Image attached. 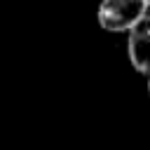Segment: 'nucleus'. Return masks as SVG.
<instances>
[{
	"instance_id": "f257e3e1",
	"label": "nucleus",
	"mask_w": 150,
	"mask_h": 150,
	"mask_svg": "<svg viewBox=\"0 0 150 150\" xmlns=\"http://www.w3.org/2000/svg\"><path fill=\"white\" fill-rule=\"evenodd\" d=\"M148 14L145 0H103L98 5L96 19L103 30L110 33H129L141 19Z\"/></svg>"
},
{
	"instance_id": "f03ea898",
	"label": "nucleus",
	"mask_w": 150,
	"mask_h": 150,
	"mask_svg": "<svg viewBox=\"0 0 150 150\" xmlns=\"http://www.w3.org/2000/svg\"><path fill=\"white\" fill-rule=\"evenodd\" d=\"M127 54L131 66L141 73L150 77V16L141 19L131 30H129V40H127Z\"/></svg>"
},
{
	"instance_id": "7ed1b4c3",
	"label": "nucleus",
	"mask_w": 150,
	"mask_h": 150,
	"mask_svg": "<svg viewBox=\"0 0 150 150\" xmlns=\"http://www.w3.org/2000/svg\"><path fill=\"white\" fill-rule=\"evenodd\" d=\"M148 94H150V77H148Z\"/></svg>"
},
{
	"instance_id": "20e7f679",
	"label": "nucleus",
	"mask_w": 150,
	"mask_h": 150,
	"mask_svg": "<svg viewBox=\"0 0 150 150\" xmlns=\"http://www.w3.org/2000/svg\"><path fill=\"white\" fill-rule=\"evenodd\" d=\"M145 16H150V5H148V14H145Z\"/></svg>"
},
{
	"instance_id": "39448f33",
	"label": "nucleus",
	"mask_w": 150,
	"mask_h": 150,
	"mask_svg": "<svg viewBox=\"0 0 150 150\" xmlns=\"http://www.w3.org/2000/svg\"><path fill=\"white\" fill-rule=\"evenodd\" d=\"M145 2H148V5H150V0H145Z\"/></svg>"
}]
</instances>
